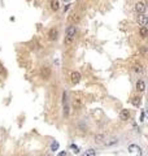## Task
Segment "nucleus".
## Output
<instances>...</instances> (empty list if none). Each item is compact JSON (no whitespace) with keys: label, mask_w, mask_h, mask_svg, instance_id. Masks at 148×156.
Segmentation results:
<instances>
[{"label":"nucleus","mask_w":148,"mask_h":156,"mask_svg":"<svg viewBox=\"0 0 148 156\" xmlns=\"http://www.w3.org/2000/svg\"><path fill=\"white\" fill-rule=\"evenodd\" d=\"M81 73L79 72H72V74H70V81H72L73 85H77L78 82L81 81Z\"/></svg>","instance_id":"5"},{"label":"nucleus","mask_w":148,"mask_h":156,"mask_svg":"<svg viewBox=\"0 0 148 156\" xmlns=\"http://www.w3.org/2000/svg\"><path fill=\"white\" fill-rule=\"evenodd\" d=\"M132 70H134V73H136V74H142L143 73V66L140 64H135L132 66Z\"/></svg>","instance_id":"14"},{"label":"nucleus","mask_w":148,"mask_h":156,"mask_svg":"<svg viewBox=\"0 0 148 156\" xmlns=\"http://www.w3.org/2000/svg\"><path fill=\"white\" fill-rule=\"evenodd\" d=\"M57 156H66V152H65V151H61V152H60Z\"/></svg>","instance_id":"23"},{"label":"nucleus","mask_w":148,"mask_h":156,"mask_svg":"<svg viewBox=\"0 0 148 156\" xmlns=\"http://www.w3.org/2000/svg\"><path fill=\"white\" fill-rule=\"evenodd\" d=\"M139 34H140V36H142L143 39L147 38V35H148V29H147V26H140V29H139Z\"/></svg>","instance_id":"13"},{"label":"nucleus","mask_w":148,"mask_h":156,"mask_svg":"<svg viewBox=\"0 0 148 156\" xmlns=\"http://www.w3.org/2000/svg\"><path fill=\"white\" fill-rule=\"evenodd\" d=\"M75 34H77V27L75 26H69L66 29V39L64 41V43L65 44H70V43H72V41L74 39Z\"/></svg>","instance_id":"1"},{"label":"nucleus","mask_w":148,"mask_h":156,"mask_svg":"<svg viewBox=\"0 0 148 156\" xmlns=\"http://www.w3.org/2000/svg\"><path fill=\"white\" fill-rule=\"evenodd\" d=\"M73 107L75 109H79L83 107V99L82 98H74L73 99Z\"/></svg>","instance_id":"10"},{"label":"nucleus","mask_w":148,"mask_h":156,"mask_svg":"<svg viewBox=\"0 0 148 156\" xmlns=\"http://www.w3.org/2000/svg\"><path fill=\"white\" fill-rule=\"evenodd\" d=\"M144 116H145V113H144V111L142 112V116H140V121H144Z\"/></svg>","instance_id":"22"},{"label":"nucleus","mask_w":148,"mask_h":156,"mask_svg":"<svg viewBox=\"0 0 148 156\" xmlns=\"http://www.w3.org/2000/svg\"><path fill=\"white\" fill-rule=\"evenodd\" d=\"M78 18H79V17H78V16H77V14H73V16H72V17H69V22H72V23H73V22H75V21H78Z\"/></svg>","instance_id":"20"},{"label":"nucleus","mask_w":148,"mask_h":156,"mask_svg":"<svg viewBox=\"0 0 148 156\" xmlns=\"http://www.w3.org/2000/svg\"><path fill=\"white\" fill-rule=\"evenodd\" d=\"M134 9H135V12H136V13L143 14V13H145L147 7H145V4H144L143 2H138V3L135 4V7H134Z\"/></svg>","instance_id":"4"},{"label":"nucleus","mask_w":148,"mask_h":156,"mask_svg":"<svg viewBox=\"0 0 148 156\" xmlns=\"http://www.w3.org/2000/svg\"><path fill=\"white\" fill-rule=\"evenodd\" d=\"M69 5H70V4H66V5L64 7V13H65V12H66V11L69 9Z\"/></svg>","instance_id":"24"},{"label":"nucleus","mask_w":148,"mask_h":156,"mask_svg":"<svg viewBox=\"0 0 148 156\" xmlns=\"http://www.w3.org/2000/svg\"><path fill=\"white\" fill-rule=\"evenodd\" d=\"M130 117H131V113H130L129 109H122L121 113H120V119L122 121H127V120H130Z\"/></svg>","instance_id":"7"},{"label":"nucleus","mask_w":148,"mask_h":156,"mask_svg":"<svg viewBox=\"0 0 148 156\" xmlns=\"http://www.w3.org/2000/svg\"><path fill=\"white\" fill-rule=\"evenodd\" d=\"M57 150H59V142H56V140H55V142L51 143V151H52V152H56Z\"/></svg>","instance_id":"18"},{"label":"nucleus","mask_w":148,"mask_h":156,"mask_svg":"<svg viewBox=\"0 0 148 156\" xmlns=\"http://www.w3.org/2000/svg\"><path fill=\"white\" fill-rule=\"evenodd\" d=\"M136 91H139V92H144L145 91V82L143 80H138L136 81Z\"/></svg>","instance_id":"9"},{"label":"nucleus","mask_w":148,"mask_h":156,"mask_svg":"<svg viewBox=\"0 0 148 156\" xmlns=\"http://www.w3.org/2000/svg\"><path fill=\"white\" fill-rule=\"evenodd\" d=\"M62 107H64V116H69V103H68V92L64 91L62 94Z\"/></svg>","instance_id":"2"},{"label":"nucleus","mask_w":148,"mask_h":156,"mask_svg":"<svg viewBox=\"0 0 148 156\" xmlns=\"http://www.w3.org/2000/svg\"><path fill=\"white\" fill-rule=\"evenodd\" d=\"M70 147H72L73 148V152H75V153H78V152H79V148H78V146H75V144H72V146H70Z\"/></svg>","instance_id":"21"},{"label":"nucleus","mask_w":148,"mask_h":156,"mask_svg":"<svg viewBox=\"0 0 148 156\" xmlns=\"http://www.w3.org/2000/svg\"><path fill=\"white\" fill-rule=\"evenodd\" d=\"M138 23L140 26H147V23H148V17L143 13V14H140L138 16Z\"/></svg>","instance_id":"8"},{"label":"nucleus","mask_w":148,"mask_h":156,"mask_svg":"<svg viewBox=\"0 0 148 156\" xmlns=\"http://www.w3.org/2000/svg\"><path fill=\"white\" fill-rule=\"evenodd\" d=\"M117 143H118V138H116V137H113V138H111L109 140H105V142H104V144H105L107 147H112V146H116Z\"/></svg>","instance_id":"11"},{"label":"nucleus","mask_w":148,"mask_h":156,"mask_svg":"<svg viewBox=\"0 0 148 156\" xmlns=\"http://www.w3.org/2000/svg\"><path fill=\"white\" fill-rule=\"evenodd\" d=\"M82 156H96V151L92 150V148H90V150H87Z\"/></svg>","instance_id":"16"},{"label":"nucleus","mask_w":148,"mask_h":156,"mask_svg":"<svg viewBox=\"0 0 148 156\" xmlns=\"http://www.w3.org/2000/svg\"><path fill=\"white\" fill-rule=\"evenodd\" d=\"M0 74H3V68L0 66Z\"/></svg>","instance_id":"26"},{"label":"nucleus","mask_w":148,"mask_h":156,"mask_svg":"<svg viewBox=\"0 0 148 156\" xmlns=\"http://www.w3.org/2000/svg\"><path fill=\"white\" fill-rule=\"evenodd\" d=\"M59 38V30L52 27L50 31H48V39L50 41H56V39Z\"/></svg>","instance_id":"6"},{"label":"nucleus","mask_w":148,"mask_h":156,"mask_svg":"<svg viewBox=\"0 0 148 156\" xmlns=\"http://www.w3.org/2000/svg\"><path fill=\"white\" fill-rule=\"evenodd\" d=\"M142 52H143V55H145V53H147V48H145V46H143V50H142Z\"/></svg>","instance_id":"25"},{"label":"nucleus","mask_w":148,"mask_h":156,"mask_svg":"<svg viewBox=\"0 0 148 156\" xmlns=\"http://www.w3.org/2000/svg\"><path fill=\"white\" fill-rule=\"evenodd\" d=\"M51 74H52L51 68H48V66H42L40 68V77L43 78V80H50Z\"/></svg>","instance_id":"3"},{"label":"nucleus","mask_w":148,"mask_h":156,"mask_svg":"<svg viewBox=\"0 0 148 156\" xmlns=\"http://www.w3.org/2000/svg\"><path fill=\"white\" fill-rule=\"evenodd\" d=\"M60 8V2L59 0H51V9L53 12H57Z\"/></svg>","instance_id":"12"},{"label":"nucleus","mask_w":148,"mask_h":156,"mask_svg":"<svg viewBox=\"0 0 148 156\" xmlns=\"http://www.w3.org/2000/svg\"><path fill=\"white\" fill-rule=\"evenodd\" d=\"M131 103H132V105H134V107H139L140 103H142V98H140V96H134V98H132V100H131Z\"/></svg>","instance_id":"15"},{"label":"nucleus","mask_w":148,"mask_h":156,"mask_svg":"<svg viewBox=\"0 0 148 156\" xmlns=\"http://www.w3.org/2000/svg\"><path fill=\"white\" fill-rule=\"evenodd\" d=\"M134 150H138V151H139L140 148H139L138 146H135V144H131V146H129V151H130V152H134Z\"/></svg>","instance_id":"19"},{"label":"nucleus","mask_w":148,"mask_h":156,"mask_svg":"<svg viewBox=\"0 0 148 156\" xmlns=\"http://www.w3.org/2000/svg\"><path fill=\"white\" fill-rule=\"evenodd\" d=\"M103 140H105V137H104L103 134H97V135H95V142H96V143H101Z\"/></svg>","instance_id":"17"}]
</instances>
